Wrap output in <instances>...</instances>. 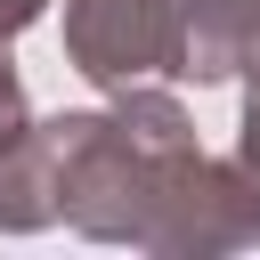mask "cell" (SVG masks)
<instances>
[{"label": "cell", "mask_w": 260, "mask_h": 260, "mask_svg": "<svg viewBox=\"0 0 260 260\" xmlns=\"http://www.w3.org/2000/svg\"><path fill=\"white\" fill-rule=\"evenodd\" d=\"M244 179L260 187V73H252V106H244Z\"/></svg>", "instance_id": "obj_4"}, {"label": "cell", "mask_w": 260, "mask_h": 260, "mask_svg": "<svg viewBox=\"0 0 260 260\" xmlns=\"http://www.w3.org/2000/svg\"><path fill=\"white\" fill-rule=\"evenodd\" d=\"M179 73L228 81L260 73V0H179Z\"/></svg>", "instance_id": "obj_2"}, {"label": "cell", "mask_w": 260, "mask_h": 260, "mask_svg": "<svg viewBox=\"0 0 260 260\" xmlns=\"http://www.w3.org/2000/svg\"><path fill=\"white\" fill-rule=\"evenodd\" d=\"M179 0H65V49L89 81L138 89L146 73H179Z\"/></svg>", "instance_id": "obj_1"}, {"label": "cell", "mask_w": 260, "mask_h": 260, "mask_svg": "<svg viewBox=\"0 0 260 260\" xmlns=\"http://www.w3.org/2000/svg\"><path fill=\"white\" fill-rule=\"evenodd\" d=\"M32 16H41V0H0V41H8V32H24Z\"/></svg>", "instance_id": "obj_5"}, {"label": "cell", "mask_w": 260, "mask_h": 260, "mask_svg": "<svg viewBox=\"0 0 260 260\" xmlns=\"http://www.w3.org/2000/svg\"><path fill=\"white\" fill-rule=\"evenodd\" d=\"M24 130V98H16V73H8V41H0V146Z\"/></svg>", "instance_id": "obj_3"}]
</instances>
